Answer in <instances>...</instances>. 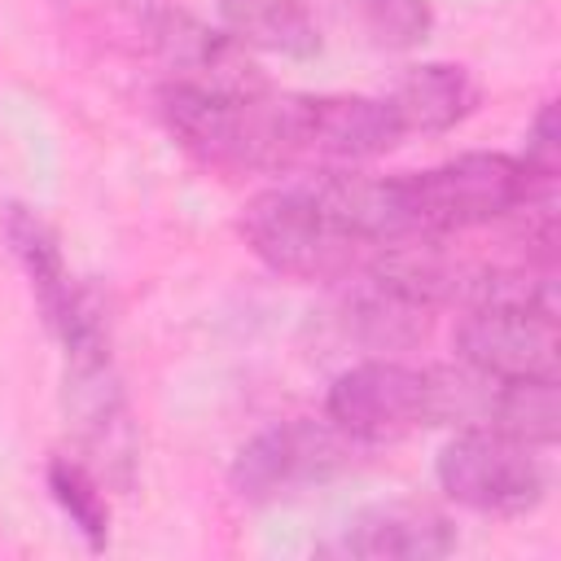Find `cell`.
I'll list each match as a JSON object with an SVG mask.
<instances>
[{
    "mask_svg": "<svg viewBox=\"0 0 561 561\" xmlns=\"http://www.w3.org/2000/svg\"><path fill=\"white\" fill-rule=\"evenodd\" d=\"M241 241L280 276L351 280L390 245L381 175L355 167L294 171L241 206Z\"/></svg>",
    "mask_w": 561,
    "mask_h": 561,
    "instance_id": "6da1fadb",
    "label": "cell"
},
{
    "mask_svg": "<svg viewBox=\"0 0 561 561\" xmlns=\"http://www.w3.org/2000/svg\"><path fill=\"white\" fill-rule=\"evenodd\" d=\"M535 188L522 158L513 153H460L425 171H399L381 175V210H386V232L390 245H412V241H438L447 232L482 228L495 224L526 202H535Z\"/></svg>",
    "mask_w": 561,
    "mask_h": 561,
    "instance_id": "7a4b0ae2",
    "label": "cell"
},
{
    "mask_svg": "<svg viewBox=\"0 0 561 561\" xmlns=\"http://www.w3.org/2000/svg\"><path fill=\"white\" fill-rule=\"evenodd\" d=\"M456 359L473 373L522 381L557 377V285L552 272H495L473 280V298L456 320Z\"/></svg>",
    "mask_w": 561,
    "mask_h": 561,
    "instance_id": "3957f363",
    "label": "cell"
},
{
    "mask_svg": "<svg viewBox=\"0 0 561 561\" xmlns=\"http://www.w3.org/2000/svg\"><path fill=\"white\" fill-rule=\"evenodd\" d=\"M324 416L359 447L408 438L416 430L443 425V373L399 359H364L333 377Z\"/></svg>",
    "mask_w": 561,
    "mask_h": 561,
    "instance_id": "277c9868",
    "label": "cell"
},
{
    "mask_svg": "<svg viewBox=\"0 0 561 561\" xmlns=\"http://www.w3.org/2000/svg\"><path fill=\"white\" fill-rule=\"evenodd\" d=\"M434 478L447 500L491 517L535 513L548 495V465L535 456V447L486 425L456 430L438 447Z\"/></svg>",
    "mask_w": 561,
    "mask_h": 561,
    "instance_id": "5b68a950",
    "label": "cell"
},
{
    "mask_svg": "<svg viewBox=\"0 0 561 561\" xmlns=\"http://www.w3.org/2000/svg\"><path fill=\"white\" fill-rule=\"evenodd\" d=\"M359 456V443L346 438L329 416L280 421L245 438L232 456L228 482L245 504H276L307 486H324L346 473Z\"/></svg>",
    "mask_w": 561,
    "mask_h": 561,
    "instance_id": "8992f818",
    "label": "cell"
},
{
    "mask_svg": "<svg viewBox=\"0 0 561 561\" xmlns=\"http://www.w3.org/2000/svg\"><path fill=\"white\" fill-rule=\"evenodd\" d=\"M4 241H9L26 285H31V298L39 307L48 333L61 346V355H83V351L110 346V329H105L101 302L70 276L57 232L31 206L13 202L4 210Z\"/></svg>",
    "mask_w": 561,
    "mask_h": 561,
    "instance_id": "52a82bcc",
    "label": "cell"
},
{
    "mask_svg": "<svg viewBox=\"0 0 561 561\" xmlns=\"http://www.w3.org/2000/svg\"><path fill=\"white\" fill-rule=\"evenodd\" d=\"M456 548V526L430 504H381L359 513L333 552L364 561H434Z\"/></svg>",
    "mask_w": 561,
    "mask_h": 561,
    "instance_id": "ba28073f",
    "label": "cell"
},
{
    "mask_svg": "<svg viewBox=\"0 0 561 561\" xmlns=\"http://www.w3.org/2000/svg\"><path fill=\"white\" fill-rule=\"evenodd\" d=\"M386 101L394 105L403 136L421 131V136H443L451 127H460L473 110H478V83L465 66L451 61H425L412 66L390 92Z\"/></svg>",
    "mask_w": 561,
    "mask_h": 561,
    "instance_id": "9c48e42d",
    "label": "cell"
},
{
    "mask_svg": "<svg viewBox=\"0 0 561 561\" xmlns=\"http://www.w3.org/2000/svg\"><path fill=\"white\" fill-rule=\"evenodd\" d=\"M219 18L241 48L316 57L324 48L307 0H219Z\"/></svg>",
    "mask_w": 561,
    "mask_h": 561,
    "instance_id": "30bf717a",
    "label": "cell"
},
{
    "mask_svg": "<svg viewBox=\"0 0 561 561\" xmlns=\"http://www.w3.org/2000/svg\"><path fill=\"white\" fill-rule=\"evenodd\" d=\"M48 491L57 508L70 517V526L83 535L88 548L110 543V504L101 495V478L79 456H53L48 460Z\"/></svg>",
    "mask_w": 561,
    "mask_h": 561,
    "instance_id": "8fae6325",
    "label": "cell"
},
{
    "mask_svg": "<svg viewBox=\"0 0 561 561\" xmlns=\"http://www.w3.org/2000/svg\"><path fill=\"white\" fill-rule=\"evenodd\" d=\"M351 18H355L359 35L386 53L416 48L434 31L430 0H351Z\"/></svg>",
    "mask_w": 561,
    "mask_h": 561,
    "instance_id": "7c38bea8",
    "label": "cell"
},
{
    "mask_svg": "<svg viewBox=\"0 0 561 561\" xmlns=\"http://www.w3.org/2000/svg\"><path fill=\"white\" fill-rule=\"evenodd\" d=\"M526 175L535 188H552L557 171H561V127H557V101H543L530 131H526V158H522Z\"/></svg>",
    "mask_w": 561,
    "mask_h": 561,
    "instance_id": "4fadbf2b",
    "label": "cell"
}]
</instances>
